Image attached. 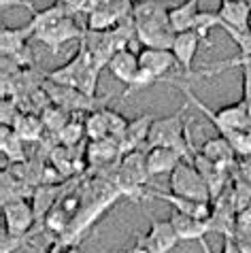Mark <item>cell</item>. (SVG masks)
<instances>
[{"mask_svg":"<svg viewBox=\"0 0 251 253\" xmlns=\"http://www.w3.org/2000/svg\"><path fill=\"white\" fill-rule=\"evenodd\" d=\"M2 217H4V232L11 236H22L32 232L34 223H37V215H34L32 202L26 198L13 200L2 205Z\"/></svg>","mask_w":251,"mask_h":253,"instance_id":"7","label":"cell"},{"mask_svg":"<svg viewBox=\"0 0 251 253\" xmlns=\"http://www.w3.org/2000/svg\"><path fill=\"white\" fill-rule=\"evenodd\" d=\"M236 177H241L243 181H247L251 185V156H243L236 160V170H234Z\"/></svg>","mask_w":251,"mask_h":253,"instance_id":"35","label":"cell"},{"mask_svg":"<svg viewBox=\"0 0 251 253\" xmlns=\"http://www.w3.org/2000/svg\"><path fill=\"white\" fill-rule=\"evenodd\" d=\"M19 113H22V111L17 107V100H13V98H2V104H0V122H2V126L13 128V124H15Z\"/></svg>","mask_w":251,"mask_h":253,"instance_id":"34","label":"cell"},{"mask_svg":"<svg viewBox=\"0 0 251 253\" xmlns=\"http://www.w3.org/2000/svg\"><path fill=\"white\" fill-rule=\"evenodd\" d=\"M230 196H232V205H234L236 213L251 209V185L247 183V181H243L241 177H236V174H232Z\"/></svg>","mask_w":251,"mask_h":253,"instance_id":"28","label":"cell"},{"mask_svg":"<svg viewBox=\"0 0 251 253\" xmlns=\"http://www.w3.org/2000/svg\"><path fill=\"white\" fill-rule=\"evenodd\" d=\"M221 2H224V0H221Z\"/></svg>","mask_w":251,"mask_h":253,"instance_id":"41","label":"cell"},{"mask_svg":"<svg viewBox=\"0 0 251 253\" xmlns=\"http://www.w3.org/2000/svg\"><path fill=\"white\" fill-rule=\"evenodd\" d=\"M153 117L151 113H143L134 119L128 122V128H126V134L120 140V147H122V153H132V151H145L147 149V138H149V130H151V124H153Z\"/></svg>","mask_w":251,"mask_h":253,"instance_id":"13","label":"cell"},{"mask_svg":"<svg viewBox=\"0 0 251 253\" xmlns=\"http://www.w3.org/2000/svg\"><path fill=\"white\" fill-rule=\"evenodd\" d=\"M221 253H243L239 243L234 241L232 236H224V243H221Z\"/></svg>","mask_w":251,"mask_h":253,"instance_id":"38","label":"cell"},{"mask_svg":"<svg viewBox=\"0 0 251 253\" xmlns=\"http://www.w3.org/2000/svg\"><path fill=\"white\" fill-rule=\"evenodd\" d=\"M221 26V19L217 13H213V11H200L198 13V17H196V26H194V32L200 37V41L205 43L207 47H211V32H213V28H217Z\"/></svg>","mask_w":251,"mask_h":253,"instance_id":"29","label":"cell"},{"mask_svg":"<svg viewBox=\"0 0 251 253\" xmlns=\"http://www.w3.org/2000/svg\"><path fill=\"white\" fill-rule=\"evenodd\" d=\"M83 37H85V30L77 24L75 15H71V17H64L58 24H53L51 28H47V30L37 32L32 39L39 41V43H43L55 55L60 51L62 45L71 43V41H83Z\"/></svg>","mask_w":251,"mask_h":253,"instance_id":"6","label":"cell"},{"mask_svg":"<svg viewBox=\"0 0 251 253\" xmlns=\"http://www.w3.org/2000/svg\"><path fill=\"white\" fill-rule=\"evenodd\" d=\"M247 4H249V9H251V0H247Z\"/></svg>","mask_w":251,"mask_h":253,"instance_id":"40","label":"cell"},{"mask_svg":"<svg viewBox=\"0 0 251 253\" xmlns=\"http://www.w3.org/2000/svg\"><path fill=\"white\" fill-rule=\"evenodd\" d=\"M104 113H107V119H109V136L120 143L122 136L126 134V128H128L130 119H126L122 113H117V111L109 109V107H104Z\"/></svg>","mask_w":251,"mask_h":253,"instance_id":"31","label":"cell"},{"mask_svg":"<svg viewBox=\"0 0 251 253\" xmlns=\"http://www.w3.org/2000/svg\"><path fill=\"white\" fill-rule=\"evenodd\" d=\"M0 6H2V11L15 9V6H24V9H30V11L34 13V4H32V0H0Z\"/></svg>","mask_w":251,"mask_h":253,"instance_id":"37","label":"cell"},{"mask_svg":"<svg viewBox=\"0 0 251 253\" xmlns=\"http://www.w3.org/2000/svg\"><path fill=\"white\" fill-rule=\"evenodd\" d=\"M202 45L200 37L194 30H187V32H177L175 37V43H172L170 51L175 53V58L179 62L181 70H183V79L190 81L194 79V60H196V53Z\"/></svg>","mask_w":251,"mask_h":253,"instance_id":"12","label":"cell"},{"mask_svg":"<svg viewBox=\"0 0 251 253\" xmlns=\"http://www.w3.org/2000/svg\"><path fill=\"white\" fill-rule=\"evenodd\" d=\"M39 115H41V119H43V124H45V130L51 132V134H55V136L60 134V130L64 128V126L71 122V117H73L71 113H66L64 109L55 107V104H49V107H45Z\"/></svg>","mask_w":251,"mask_h":253,"instance_id":"27","label":"cell"},{"mask_svg":"<svg viewBox=\"0 0 251 253\" xmlns=\"http://www.w3.org/2000/svg\"><path fill=\"white\" fill-rule=\"evenodd\" d=\"M53 2H60V4L68 6V9H73V11H83V6H85L87 0H53Z\"/></svg>","mask_w":251,"mask_h":253,"instance_id":"39","label":"cell"},{"mask_svg":"<svg viewBox=\"0 0 251 253\" xmlns=\"http://www.w3.org/2000/svg\"><path fill=\"white\" fill-rule=\"evenodd\" d=\"M219 28H224L226 34L230 39L236 43V47H239V51H241V58H251V30H234V28H230V26H219Z\"/></svg>","mask_w":251,"mask_h":253,"instance_id":"32","label":"cell"},{"mask_svg":"<svg viewBox=\"0 0 251 253\" xmlns=\"http://www.w3.org/2000/svg\"><path fill=\"white\" fill-rule=\"evenodd\" d=\"M107 68L117 81L124 83L126 87H130L136 79L138 70H141V66H138V53L132 51V49H122V51H117L111 58Z\"/></svg>","mask_w":251,"mask_h":253,"instance_id":"16","label":"cell"},{"mask_svg":"<svg viewBox=\"0 0 251 253\" xmlns=\"http://www.w3.org/2000/svg\"><path fill=\"white\" fill-rule=\"evenodd\" d=\"M2 134H0V149H2V156L9 160L11 166L15 164H26V151H24V140L17 136V132L9 128V126H2Z\"/></svg>","mask_w":251,"mask_h":253,"instance_id":"25","label":"cell"},{"mask_svg":"<svg viewBox=\"0 0 251 253\" xmlns=\"http://www.w3.org/2000/svg\"><path fill=\"white\" fill-rule=\"evenodd\" d=\"M28 39H32V30L28 26L24 28H2L0 32V47H2V58H17L28 51Z\"/></svg>","mask_w":251,"mask_h":253,"instance_id":"20","label":"cell"},{"mask_svg":"<svg viewBox=\"0 0 251 253\" xmlns=\"http://www.w3.org/2000/svg\"><path fill=\"white\" fill-rule=\"evenodd\" d=\"M147 198H160V200L168 202V205L172 207V211H179V213L192 215V217H196V219H202V221H209V219H211V213H213V205H211V202L187 200V198H181V196L172 194V192L147 189Z\"/></svg>","mask_w":251,"mask_h":253,"instance_id":"14","label":"cell"},{"mask_svg":"<svg viewBox=\"0 0 251 253\" xmlns=\"http://www.w3.org/2000/svg\"><path fill=\"white\" fill-rule=\"evenodd\" d=\"M198 0H183L181 4H175L168 9V22L175 32H187L194 30L198 17Z\"/></svg>","mask_w":251,"mask_h":253,"instance_id":"23","label":"cell"},{"mask_svg":"<svg viewBox=\"0 0 251 253\" xmlns=\"http://www.w3.org/2000/svg\"><path fill=\"white\" fill-rule=\"evenodd\" d=\"M221 26H230L234 30H251V9L247 0H224L217 11Z\"/></svg>","mask_w":251,"mask_h":253,"instance_id":"17","label":"cell"},{"mask_svg":"<svg viewBox=\"0 0 251 253\" xmlns=\"http://www.w3.org/2000/svg\"><path fill=\"white\" fill-rule=\"evenodd\" d=\"M138 66L147 75H151L158 83H162L172 70H181L172 51H166V49H147V47H141V51H138Z\"/></svg>","mask_w":251,"mask_h":253,"instance_id":"9","label":"cell"},{"mask_svg":"<svg viewBox=\"0 0 251 253\" xmlns=\"http://www.w3.org/2000/svg\"><path fill=\"white\" fill-rule=\"evenodd\" d=\"M85 162H87V168H111V166H117L120 160L124 158L122 153V147L115 138H102V140H89V145L85 147Z\"/></svg>","mask_w":251,"mask_h":253,"instance_id":"10","label":"cell"},{"mask_svg":"<svg viewBox=\"0 0 251 253\" xmlns=\"http://www.w3.org/2000/svg\"><path fill=\"white\" fill-rule=\"evenodd\" d=\"M243 100L251 104V66H243Z\"/></svg>","mask_w":251,"mask_h":253,"instance_id":"36","label":"cell"},{"mask_svg":"<svg viewBox=\"0 0 251 253\" xmlns=\"http://www.w3.org/2000/svg\"><path fill=\"white\" fill-rule=\"evenodd\" d=\"M175 37H177V32L170 26L136 30L138 43H141V47H147V49H166V51H170L172 43H175Z\"/></svg>","mask_w":251,"mask_h":253,"instance_id":"24","label":"cell"},{"mask_svg":"<svg viewBox=\"0 0 251 253\" xmlns=\"http://www.w3.org/2000/svg\"><path fill=\"white\" fill-rule=\"evenodd\" d=\"M168 187H170L172 194L181 196V198L196 200V202H211L209 185L205 183V179L200 177L196 166H194L192 162H187V160H183L175 170L170 172Z\"/></svg>","mask_w":251,"mask_h":253,"instance_id":"5","label":"cell"},{"mask_svg":"<svg viewBox=\"0 0 251 253\" xmlns=\"http://www.w3.org/2000/svg\"><path fill=\"white\" fill-rule=\"evenodd\" d=\"M168 221L172 223V228H175L179 241H202L207 234H211L209 221L196 219V217L179 213V211H172Z\"/></svg>","mask_w":251,"mask_h":253,"instance_id":"18","label":"cell"},{"mask_svg":"<svg viewBox=\"0 0 251 253\" xmlns=\"http://www.w3.org/2000/svg\"><path fill=\"white\" fill-rule=\"evenodd\" d=\"M251 238V209L236 213L234 223V241H249Z\"/></svg>","mask_w":251,"mask_h":253,"instance_id":"33","label":"cell"},{"mask_svg":"<svg viewBox=\"0 0 251 253\" xmlns=\"http://www.w3.org/2000/svg\"><path fill=\"white\" fill-rule=\"evenodd\" d=\"M190 102H185L179 111H175L168 117H156L149 130V138H147V149L153 147H168V149L179 151L183 160L192 162V156L196 153L190 138V128L185 122V113ZM145 149V151H147Z\"/></svg>","mask_w":251,"mask_h":253,"instance_id":"1","label":"cell"},{"mask_svg":"<svg viewBox=\"0 0 251 253\" xmlns=\"http://www.w3.org/2000/svg\"><path fill=\"white\" fill-rule=\"evenodd\" d=\"M145 156H147V170L151 177L170 174L183 162V156L175 149H168V147H153V149L145 151Z\"/></svg>","mask_w":251,"mask_h":253,"instance_id":"19","label":"cell"},{"mask_svg":"<svg viewBox=\"0 0 251 253\" xmlns=\"http://www.w3.org/2000/svg\"><path fill=\"white\" fill-rule=\"evenodd\" d=\"M85 136H87L85 134V124L79 122V119L73 115L71 122H68L64 128L60 130L58 140H60V145H64V147H77Z\"/></svg>","mask_w":251,"mask_h":253,"instance_id":"30","label":"cell"},{"mask_svg":"<svg viewBox=\"0 0 251 253\" xmlns=\"http://www.w3.org/2000/svg\"><path fill=\"white\" fill-rule=\"evenodd\" d=\"M100 70L102 68L98 66V62L94 60V55L89 53V49L81 43L79 51L73 55V60L66 62L64 66L47 73V79L53 83H60V85L75 87L87 96H96Z\"/></svg>","mask_w":251,"mask_h":253,"instance_id":"2","label":"cell"},{"mask_svg":"<svg viewBox=\"0 0 251 253\" xmlns=\"http://www.w3.org/2000/svg\"><path fill=\"white\" fill-rule=\"evenodd\" d=\"M75 13H77V11L68 9V6H64V4L53 2L51 6H47V9H43V11H34V13H32V17H30V22H28L26 26L32 30V37H34L37 32L47 30V28H51L53 24L62 22L64 17L75 15Z\"/></svg>","mask_w":251,"mask_h":253,"instance_id":"22","label":"cell"},{"mask_svg":"<svg viewBox=\"0 0 251 253\" xmlns=\"http://www.w3.org/2000/svg\"><path fill=\"white\" fill-rule=\"evenodd\" d=\"M13 130L17 132V136L22 138L24 143H41L47 134L41 115L30 113V111H22V113H19L15 124H13Z\"/></svg>","mask_w":251,"mask_h":253,"instance_id":"21","label":"cell"},{"mask_svg":"<svg viewBox=\"0 0 251 253\" xmlns=\"http://www.w3.org/2000/svg\"><path fill=\"white\" fill-rule=\"evenodd\" d=\"M138 245H143L149 253H170L181 243L170 221L151 219L147 234H138Z\"/></svg>","mask_w":251,"mask_h":253,"instance_id":"8","label":"cell"},{"mask_svg":"<svg viewBox=\"0 0 251 253\" xmlns=\"http://www.w3.org/2000/svg\"><path fill=\"white\" fill-rule=\"evenodd\" d=\"M83 124H85V134L89 140L109 138V119H107L104 109H96L92 113H87Z\"/></svg>","mask_w":251,"mask_h":253,"instance_id":"26","label":"cell"},{"mask_svg":"<svg viewBox=\"0 0 251 253\" xmlns=\"http://www.w3.org/2000/svg\"><path fill=\"white\" fill-rule=\"evenodd\" d=\"M151 174L147 170V156L145 151H132L126 153L120 160L113 177H111V183H113L120 194L130 198L132 202H141L147 198V189L145 185L149 183Z\"/></svg>","mask_w":251,"mask_h":253,"instance_id":"3","label":"cell"},{"mask_svg":"<svg viewBox=\"0 0 251 253\" xmlns=\"http://www.w3.org/2000/svg\"><path fill=\"white\" fill-rule=\"evenodd\" d=\"M43 89L47 92V96H49L51 104H55V107L64 109L66 113H92V111L96 109H104L107 107V98H98V96H87L79 92V89L75 87H68V85H60V83H53L45 77V83H43Z\"/></svg>","mask_w":251,"mask_h":253,"instance_id":"4","label":"cell"},{"mask_svg":"<svg viewBox=\"0 0 251 253\" xmlns=\"http://www.w3.org/2000/svg\"><path fill=\"white\" fill-rule=\"evenodd\" d=\"M132 24L136 30H149V28L170 26L168 9L160 4L158 0H141L132 6Z\"/></svg>","mask_w":251,"mask_h":253,"instance_id":"11","label":"cell"},{"mask_svg":"<svg viewBox=\"0 0 251 253\" xmlns=\"http://www.w3.org/2000/svg\"><path fill=\"white\" fill-rule=\"evenodd\" d=\"M200 153L207 160H211L213 164H217L219 168H226V170H232V168H236V160H239L234 147L230 145V140L226 136H221V134L209 138L207 143L202 145Z\"/></svg>","mask_w":251,"mask_h":253,"instance_id":"15","label":"cell"}]
</instances>
